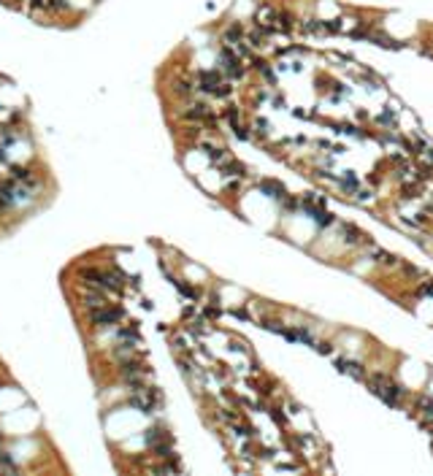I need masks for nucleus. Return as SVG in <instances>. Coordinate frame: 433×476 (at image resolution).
I'll return each mask as SVG.
<instances>
[{
  "instance_id": "obj_1",
  "label": "nucleus",
  "mask_w": 433,
  "mask_h": 476,
  "mask_svg": "<svg viewBox=\"0 0 433 476\" xmlns=\"http://www.w3.org/2000/svg\"><path fill=\"white\" fill-rule=\"evenodd\" d=\"M371 390H374L382 400H387L390 406L401 403V398H403V390L390 376H384V373H374V379H371Z\"/></svg>"
},
{
  "instance_id": "obj_2",
  "label": "nucleus",
  "mask_w": 433,
  "mask_h": 476,
  "mask_svg": "<svg viewBox=\"0 0 433 476\" xmlns=\"http://www.w3.org/2000/svg\"><path fill=\"white\" fill-rule=\"evenodd\" d=\"M122 308L119 306H109V303H103V306H98V308H90V322L95 325V327H106V325H114L122 319Z\"/></svg>"
},
{
  "instance_id": "obj_3",
  "label": "nucleus",
  "mask_w": 433,
  "mask_h": 476,
  "mask_svg": "<svg viewBox=\"0 0 433 476\" xmlns=\"http://www.w3.org/2000/svg\"><path fill=\"white\" fill-rule=\"evenodd\" d=\"M198 87L206 92H214V95H230V84L222 82V76H219L217 71H203L201 76H198Z\"/></svg>"
},
{
  "instance_id": "obj_4",
  "label": "nucleus",
  "mask_w": 433,
  "mask_h": 476,
  "mask_svg": "<svg viewBox=\"0 0 433 476\" xmlns=\"http://www.w3.org/2000/svg\"><path fill=\"white\" fill-rule=\"evenodd\" d=\"M219 63H222V68L230 73V76H244V68H241V60H238L233 52L225 46L222 52H219Z\"/></svg>"
},
{
  "instance_id": "obj_5",
  "label": "nucleus",
  "mask_w": 433,
  "mask_h": 476,
  "mask_svg": "<svg viewBox=\"0 0 433 476\" xmlns=\"http://www.w3.org/2000/svg\"><path fill=\"white\" fill-rule=\"evenodd\" d=\"M184 117L187 119H211V109L206 103H195V106H190V109L184 111Z\"/></svg>"
},
{
  "instance_id": "obj_6",
  "label": "nucleus",
  "mask_w": 433,
  "mask_h": 476,
  "mask_svg": "<svg viewBox=\"0 0 433 476\" xmlns=\"http://www.w3.org/2000/svg\"><path fill=\"white\" fill-rule=\"evenodd\" d=\"M338 368H341L344 373H352V376H357V379H363L365 373H363V368L360 363H349V360H338Z\"/></svg>"
},
{
  "instance_id": "obj_7",
  "label": "nucleus",
  "mask_w": 433,
  "mask_h": 476,
  "mask_svg": "<svg viewBox=\"0 0 433 476\" xmlns=\"http://www.w3.org/2000/svg\"><path fill=\"white\" fill-rule=\"evenodd\" d=\"M263 190L271 192L274 198H284V195H287V192H284V187L279 184V182H274V179H265V182H263Z\"/></svg>"
},
{
  "instance_id": "obj_8",
  "label": "nucleus",
  "mask_w": 433,
  "mask_h": 476,
  "mask_svg": "<svg viewBox=\"0 0 433 476\" xmlns=\"http://www.w3.org/2000/svg\"><path fill=\"white\" fill-rule=\"evenodd\" d=\"M30 168H14L11 171V179H14V182H33V176H30Z\"/></svg>"
},
{
  "instance_id": "obj_9",
  "label": "nucleus",
  "mask_w": 433,
  "mask_h": 476,
  "mask_svg": "<svg viewBox=\"0 0 433 476\" xmlns=\"http://www.w3.org/2000/svg\"><path fill=\"white\" fill-rule=\"evenodd\" d=\"M176 287H179V290H182L184 295H187V298H195V290H192V287H187V284H182V281H176Z\"/></svg>"
},
{
  "instance_id": "obj_10",
  "label": "nucleus",
  "mask_w": 433,
  "mask_h": 476,
  "mask_svg": "<svg viewBox=\"0 0 433 476\" xmlns=\"http://www.w3.org/2000/svg\"><path fill=\"white\" fill-rule=\"evenodd\" d=\"M422 290H425V292H428V295H433V281H428V284H425V287H422Z\"/></svg>"
},
{
  "instance_id": "obj_11",
  "label": "nucleus",
  "mask_w": 433,
  "mask_h": 476,
  "mask_svg": "<svg viewBox=\"0 0 433 476\" xmlns=\"http://www.w3.org/2000/svg\"><path fill=\"white\" fill-rule=\"evenodd\" d=\"M0 444H3V435H0Z\"/></svg>"
}]
</instances>
